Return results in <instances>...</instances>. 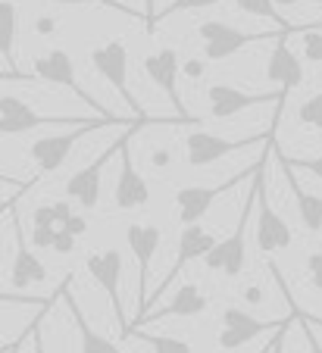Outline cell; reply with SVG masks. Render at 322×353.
Segmentation results:
<instances>
[{"label":"cell","mask_w":322,"mask_h":353,"mask_svg":"<svg viewBox=\"0 0 322 353\" xmlns=\"http://www.w3.org/2000/svg\"><path fill=\"white\" fill-rule=\"evenodd\" d=\"M266 157L260 154L254 169V188H256V247L263 254H279V250H288L294 234H291V225L282 219V216L272 210L269 203V188H266Z\"/></svg>","instance_id":"cell-1"},{"label":"cell","mask_w":322,"mask_h":353,"mask_svg":"<svg viewBox=\"0 0 322 353\" xmlns=\"http://www.w3.org/2000/svg\"><path fill=\"white\" fill-rule=\"evenodd\" d=\"M88 60H91L94 72L101 75V79L107 81V85L113 88L116 94H119V100L125 103L128 110H132L134 119H138V122H148L141 103L134 100L132 88H128V47L122 44V41H103V44L91 47Z\"/></svg>","instance_id":"cell-2"},{"label":"cell","mask_w":322,"mask_h":353,"mask_svg":"<svg viewBox=\"0 0 322 353\" xmlns=\"http://www.w3.org/2000/svg\"><path fill=\"white\" fill-rule=\"evenodd\" d=\"M250 179H254V175H250ZM254 207H256V188H254V181H250V191L241 207V219L235 222V232L210 250V256L203 260L207 269L228 275V279H235V275L244 272V263H248V225H250V216H254Z\"/></svg>","instance_id":"cell-3"},{"label":"cell","mask_w":322,"mask_h":353,"mask_svg":"<svg viewBox=\"0 0 322 353\" xmlns=\"http://www.w3.org/2000/svg\"><path fill=\"white\" fill-rule=\"evenodd\" d=\"M294 28H291V32H294ZM282 34H285V28H275V32H241V28L228 26V22H219V19H207L197 26V38L203 41V54L213 63L241 54L248 44H260V41H269V38H282Z\"/></svg>","instance_id":"cell-4"},{"label":"cell","mask_w":322,"mask_h":353,"mask_svg":"<svg viewBox=\"0 0 322 353\" xmlns=\"http://www.w3.org/2000/svg\"><path fill=\"white\" fill-rule=\"evenodd\" d=\"M138 128H141V122H134V125L128 128L125 134H119V138H116L113 144L107 147V150H101L94 163H88L85 169H79V172L69 175V181H66V200H75V203H81L85 210H94L97 203H101V172L107 169V163L113 160L116 154H122V150L132 144V138L138 134Z\"/></svg>","instance_id":"cell-5"},{"label":"cell","mask_w":322,"mask_h":353,"mask_svg":"<svg viewBox=\"0 0 322 353\" xmlns=\"http://www.w3.org/2000/svg\"><path fill=\"white\" fill-rule=\"evenodd\" d=\"M216 244H219V241H216V234H213V232H207L203 225H188V228H181V234H179V247H175V263L169 266L166 279H163L160 285H157L154 291H150V300H148V310H144V316L154 313V303L169 291V288L175 285V279L181 275V269L188 266V263H194V260H207L210 250H213ZM144 316H141V319H144ZM141 319H138V322H141ZM138 322H132V328L138 325Z\"/></svg>","instance_id":"cell-6"},{"label":"cell","mask_w":322,"mask_h":353,"mask_svg":"<svg viewBox=\"0 0 322 353\" xmlns=\"http://www.w3.org/2000/svg\"><path fill=\"white\" fill-rule=\"evenodd\" d=\"M85 269L110 297V307H113L119 334L122 338H132V325H128V319H125V303H122V254L116 247L97 250V254H91L85 260Z\"/></svg>","instance_id":"cell-7"},{"label":"cell","mask_w":322,"mask_h":353,"mask_svg":"<svg viewBox=\"0 0 322 353\" xmlns=\"http://www.w3.org/2000/svg\"><path fill=\"white\" fill-rule=\"evenodd\" d=\"M207 100H210V116L213 119H232V116L244 113L250 107H260V103H275L272 122H279L285 113L282 91H241V88H232V85H210Z\"/></svg>","instance_id":"cell-8"},{"label":"cell","mask_w":322,"mask_h":353,"mask_svg":"<svg viewBox=\"0 0 322 353\" xmlns=\"http://www.w3.org/2000/svg\"><path fill=\"white\" fill-rule=\"evenodd\" d=\"M107 122L113 119H103V116H94V119H88L85 125H75L72 132H60V134H48V138L34 141L32 147H28V157L34 160V166H38L41 175H54L57 169L63 166V163L69 160V154H72V147L79 144L85 134L97 132V128H103Z\"/></svg>","instance_id":"cell-9"},{"label":"cell","mask_w":322,"mask_h":353,"mask_svg":"<svg viewBox=\"0 0 322 353\" xmlns=\"http://www.w3.org/2000/svg\"><path fill=\"white\" fill-rule=\"evenodd\" d=\"M32 69H34V81H48V85L66 88V91H72L79 100H85L88 107H94L101 116L122 122L119 116H113L110 110H103L101 103H97V100L91 97V91H88V88L81 85L79 79H75V63H72V57H69L66 50H60V47H57V50H48V54H41L38 60L32 63Z\"/></svg>","instance_id":"cell-10"},{"label":"cell","mask_w":322,"mask_h":353,"mask_svg":"<svg viewBox=\"0 0 322 353\" xmlns=\"http://www.w3.org/2000/svg\"><path fill=\"white\" fill-rule=\"evenodd\" d=\"M272 134H275V125H269L266 134H250V138H241V141L219 138V134H213V132H191L188 138H185V150H188L191 166L201 169V166H213V163H219L222 157H228V154L248 150V147L272 144Z\"/></svg>","instance_id":"cell-11"},{"label":"cell","mask_w":322,"mask_h":353,"mask_svg":"<svg viewBox=\"0 0 322 353\" xmlns=\"http://www.w3.org/2000/svg\"><path fill=\"white\" fill-rule=\"evenodd\" d=\"M141 66H144V75L150 79V85H157L169 97L175 116H179L181 122H197L194 116L188 113V107H185V100H181V94H179V79H181V69L185 66H181L179 54H175L172 47H160V50L148 54Z\"/></svg>","instance_id":"cell-12"},{"label":"cell","mask_w":322,"mask_h":353,"mask_svg":"<svg viewBox=\"0 0 322 353\" xmlns=\"http://www.w3.org/2000/svg\"><path fill=\"white\" fill-rule=\"evenodd\" d=\"M125 241H128V250L138 260V319H141L144 310H148V300H150V263H154L157 250L163 244V232L157 225L134 222V225L125 228Z\"/></svg>","instance_id":"cell-13"},{"label":"cell","mask_w":322,"mask_h":353,"mask_svg":"<svg viewBox=\"0 0 322 353\" xmlns=\"http://www.w3.org/2000/svg\"><path fill=\"white\" fill-rule=\"evenodd\" d=\"M85 122L88 119H81V116H44L16 94L0 97V132L3 134H22L38 125H85Z\"/></svg>","instance_id":"cell-14"},{"label":"cell","mask_w":322,"mask_h":353,"mask_svg":"<svg viewBox=\"0 0 322 353\" xmlns=\"http://www.w3.org/2000/svg\"><path fill=\"white\" fill-rule=\"evenodd\" d=\"M285 319H288V316H285ZM285 319L266 322V319H256V316H250L248 310H241V307H225V310H222L219 347H222V350H238V347L256 341L260 334L279 332V328L285 325Z\"/></svg>","instance_id":"cell-15"},{"label":"cell","mask_w":322,"mask_h":353,"mask_svg":"<svg viewBox=\"0 0 322 353\" xmlns=\"http://www.w3.org/2000/svg\"><path fill=\"white\" fill-rule=\"evenodd\" d=\"M254 169H256V163H254V166H248L244 172L232 175V179L219 181V185H213V188H181V191L175 194V216H179V222L185 228L197 225V222L207 216V210L213 207V200L219 197V194L232 191V188H235L241 179H250V175H254Z\"/></svg>","instance_id":"cell-16"},{"label":"cell","mask_w":322,"mask_h":353,"mask_svg":"<svg viewBox=\"0 0 322 353\" xmlns=\"http://www.w3.org/2000/svg\"><path fill=\"white\" fill-rule=\"evenodd\" d=\"M294 32H301V26H297ZM294 32H285L282 38H275V47L269 50V60H266V79L272 81L275 91H282L285 97H288L294 88H301L303 79H307L301 57L288 47V34H294Z\"/></svg>","instance_id":"cell-17"},{"label":"cell","mask_w":322,"mask_h":353,"mask_svg":"<svg viewBox=\"0 0 322 353\" xmlns=\"http://www.w3.org/2000/svg\"><path fill=\"white\" fill-rule=\"evenodd\" d=\"M10 225H13V234H16V260H13V272H10L13 288H16V291H22V288H32V285L48 281V266H44V263H41V256L34 254L32 247H28L26 232H22L16 213H10Z\"/></svg>","instance_id":"cell-18"},{"label":"cell","mask_w":322,"mask_h":353,"mask_svg":"<svg viewBox=\"0 0 322 353\" xmlns=\"http://www.w3.org/2000/svg\"><path fill=\"white\" fill-rule=\"evenodd\" d=\"M116 207L119 210H141L144 203L150 200V185L132 163V154H128V147L119 154V179H116Z\"/></svg>","instance_id":"cell-19"},{"label":"cell","mask_w":322,"mask_h":353,"mask_svg":"<svg viewBox=\"0 0 322 353\" xmlns=\"http://www.w3.org/2000/svg\"><path fill=\"white\" fill-rule=\"evenodd\" d=\"M207 307H210V297L201 291V285L188 281V285H181L179 291L172 294V300H169L166 307H163V310H154L150 316H144L138 325H150V322L172 319V316H181V319H188V316H201ZM138 325H134L132 332H138Z\"/></svg>","instance_id":"cell-20"},{"label":"cell","mask_w":322,"mask_h":353,"mask_svg":"<svg viewBox=\"0 0 322 353\" xmlns=\"http://www.w3.org/2000/svg\"><path fill=\"white\" fill-rule=\"evenodd\" d=\"M66 288H69V279H66ZM66 303H69V313H72L75 332H79V347H81V353H122V347L116 344L113 338L101 334L94 325H91V322H88V316L81 313V307H79V300H75L69 291H66Z\"/></svg>","instance_id":"cell-21"},{"label":"cell","mask_w":322,"mask_h":353,"mask_svg":"<svg viewBox=\"0 0 322 353\" xmlns=\"http://www.w3.org/2000/svg\"><path fill=\"white\" fill-rule=\"evenodd\" d=\"M279 166H282L285 179H288V188L291 194H294V203H297V216H301L303 228L307 232H322V197H316V194H307L301 188V181H297L294 169L285 163V154L279 150Z\"/></svg>","instance_id":"cell-22"},{"label":"cell","mask_w":322,"mask_h":353,"mask_svg":"<svg viewBox=\"0 0 322 353\" xmlns=\"http://www.w3.org/2000/svg\"><path fill=\"white\" fill-rule=\"evenodd\" d=\"M16 32H19V10L13 0H0V54L7 60L10 75H19V69H16Z\"/></svg>","instance_id":"cell-23"},{"label":"cell","mask_w":322,"mask_h":353,"mask_svg":"<svg viewBox=\"0 0 322 353\" xmlns=\"http://www.w3.org/2000/svg\"><path fill=\"white\" fill-rule=\"evenodd\" d=\"M235 3H238V10H241V13L256 16V19H269V22H275L279 28H285V32H291V28H294L282 13H279L275 0H235Z\"/></svg>","instance_id":"cell-24"},{"label":"cell","mask_w":322,"mask_h":353,"mask_svg":"<svg viewBox=\"0 0 322 353\" xmlns=\"http://www.w3.org/2000/svg\"><path fill=\"white\" fill-rule=\"evenodd\" d=\"M134 338H141L154 353H191V344L181 338H169V334H144L134 332Z\"/></svg>","instance_id":"cell-25"},{"label":"cell","mask_w":322,"mask_h":353,"mask_svg":"<svg viewBox=\"0 0 322 353\" xmlns=\"http://www.w3.org/2000/svg\"><path fill=\"white\" fill-rule=\"evenodd\" d=\"M297 122L322 132V91H316L313 97H303L297 103Z\"/></svg>","instance_id":"cell-26"},{"label":"cell","mask_w":322,"mask_h":353,"mask_svg":"<svg viewBox=\"0 0 322 353\" xmlns=\"http://www.w3.org/2000/svg\"><path fill=\"white\" fill-rule=\"evenodd\" d=\"M50 3H57V7H103V10H113V13H122V16H132V19L148 22V16H141L138 10L125 7V3H119V0H50Z\"/></svg>","instance_id":"cell-27"},{"label":"cell","mask_w":322,"mask_h":353,"mask_svg":"<svg viewBox=\"0 0 322 353\" xmlns=\"http://www.w3.org/2000/svg\"><path fill=\"white\" fill-rule=\"evenodd\" d=\"M301 50L310 63H322V22H316L313 28H301Z\"/></svg>","instance_id":"cell-28"},{"label":"cell","mask_w":322,"mask_h":353,"mask_svg":"<svg viewBox=\"0 0 322 353\" xmlns=\"http://www.w3.org/2000/svg\"><path fill=\"white\" fill-rule=\"evenodd\" d=\"M216 3H222V0H172L163 13L154 16V26H160L163 19H169V16L175 13H188V10H207V7H216Z\"/></svg>","instance_id":"cell-29"},{"label":"cell","mask_w":322,"mask_h":353,"mask_svg":"<svg viewBox=\"0 0 322 353\" xmlns=\"http://www.w3.org/2000/svg\"><path fill=\"white\" fill-rule=\"evenodd\" d=\"M285 163H288L291 169H301V172L316 175V179L322 181V154L319 157H288L285 154Z\"/></svg>","instance_id":"cell-30"},{"label":"cell","mask_w":322,"mask_h":353,"mask_svg":"<svg viewBox=\"0 0 322 353\" xmlns=\"http://www.w3.org/2000/svg\"><path fill=\"white\" fill-rule=\"evenodd\" d=\"M32 185H34V179H28V181H16L13 175H3V210L13 207L16 197H19V191H26V188H32Z\"/></svg>","instance_id":"cell-31"},{"label":"cell","mask_w":322,"mask_h":353,"mask_svg":"<svg viewBox=\"0 0 322 353\" xmlns=\"http://www.w3.org/2000/svg\"><path fill=\"white\" fill-rule=\"evenodd\" d=\"M294 319H297V307H294V303H291V316H288V319H285V325L272 334V341H269V353H282V347H285V334H288V325H291V322H294Z\"/></svg>","instance_id":"cell-32"},{"label":"cell","mask_w":322,"mask_h":353,"mask_svg":"<svg viewBox=\"0 0 322 353\" xmlns=\"http://www.w3.org/2000/svg\"><path fill=\"white\" fill-rule=\"evenodd\" d=\"M75 234H69L66 228H60V232H57V241H54V254H60V256H66V254H72L75 250Z\"/></svg>","instance_id":"cell-33"},{"label":"cell","mask_w":322,"mask_h":353,"mask_svg":"<svg viewBox=\"0 0 322 353\" xmlns=\"http://www.w3.org/2000/svg\"><path fill=\"white\" fill-rule=\"evenodd\" d=\"M307 269H310V279H313V288H319L322 291V254L319 250L307 256Z\"/></svg>","instance_id":"cell-34"},{"label":"cell","mask_w":322,"mask_h":353,"mask_svg":"<svg viewBox=\"0 0 322 353\" xmlns=\"http://www.w3.org/2000/svg\"><path fill=\"white\" fill-rule=\"evenodd\" d=\"M63 228H66L69 234H75V238H81V234L88 232V222H85V216H79V213H75L72 219H69V222H66V225H63Z\"/></svg>","instance_id":"cell-35"},{"label":"cell","mask_w":322,"mask_h":353,"mask_svg":"<svg viewBox=\"0 0 322 353\" xmlns=\"http://www.w3.org/2000/svg\"><path fill=\"white\" fill-rule=\"evenodd\" d=\"M57 32V22L50 16H41L38 19V34H54Z\"/></svg>","instance_id":"cell-36"},{"label":"cell","mask_w":322,"mask_h":353,"mask_svg":"<svg viewBox=\"0 0 322 353\" xmlns=\"http://www.w3.org/2000/svg\"><path fill=\"white\" fill-rule=\"evenodd\" d=\"M185 72L191 75V79H201V72H203V63H185Z\"/></svg>","instance_id":"cell-37"},{"label":"cell","mask_w":322,"mask_h":353,"mask_svg":"<svg viewBox=\"0 0 322 353\" xmlns=\"http://www.w3.org/2000/svg\"><path fill=\"white\" fill-rule=\"evenodd\" d=\"M244 297H248V303H263V291H260V288H248V291H244Z\"/></svg>","instance_id":"cell-38"},{"label":"cell","mask_w":322,"mask_h":353,"mask_svg":"<svg viewBox=\"0 0 322 353\" xmlns=\"http://www.w3.org/2000/svg\"><path fill=\"white\" fill-rule=\"evenodd\" d=\"M34 353H48V347H44V338H41V322H38V328H34Z\"/></svg>","instance_id":"cell-39"},{"label":"cell","mask_w":322,"mask_h":353,"mask_svg":"<svg viewBox=\"0 0 322 353\" xmlns=\"http://www.w3.org/2000/svg\"><path fill=\"white\" fill-rule=\"evenodd\" d=\"M303 0H275V7H297ZM307 3H322V0H307Z\"/></svg>","instance_id":"cell-40"},{"label":"cell","mask_w":322,"mask_h":353,"mask_svg":"<svg viewBox=\"0 0 322 353\" xmlns=\"http://www.w3.org/2000/svg\"><path fill=\"white\" fill-rule=\"evenodd\" d=\"M150 160H154V166H166V163H169V154H166V150H160V154H154Z\"/></svg>","instance_id":"cell-41"},{"label":"cell","mask_w":322,"mask_h":353,"mask_svg":"<svg viewBox=\"0 0 322 353\" xmlns=\"http://www.w3.org/2000/svg\"><path fill=\"white\" fill-rule=\"evenodd\" d=\"M307 338H310V334H307ZM310 353H316V344H313V338H310Z\"/></svg>","instance_id":"cell-42"},{"label":"cell","mask_w":322,"mask_h":353,"mask_svg":"<svg viewBox=\"0 0 322 353\" xmlns=\"http://www.w3.org/2000/svg\"><path fill=\"white\" fill-rule=\"evenodd\" d=\"M310 322H316V325H322V319H310Z\"/></svg>","instance_id":"cell-43"},{"label":"cell","mask_w":322,"mask_h":353,"mask_svg":"<svg viewBox=\"0 0 322 353\" xmlns=\"http://www.w3.org/2000/svg\"><path fill=\"white\" fill-rule=\"evenodd\" d=\"M260 353H269V344H266V347H263V350H260Z\"/></svg>","instance_id":"cell-44"},{"label":"cell","mask_w":322,"mask_h":353,"mask_svg":"<svg viewBox=\"0 0 322 353\" xmlns=\"http://www.w3.org/2000/svg\"><path fill=\"white\" fill-rule=\"evenodd\" d=\"M319 254H322V241H319Z\"/></svg>","instance_id":"cell-45"},{"label":"cell","mask_w":322,"mask_h":353,"mask_svg":"<svg viewBox=\"0 0 322 353\" xmlns=\"http://www.w3.org/2000/svg\"><path fill=\"white\" fill-rule=\"evenodd\" d=\"M316 353H322V350H319V347H316Z\"/></svg>","instance_id":"cell-46"}]
</instances>
